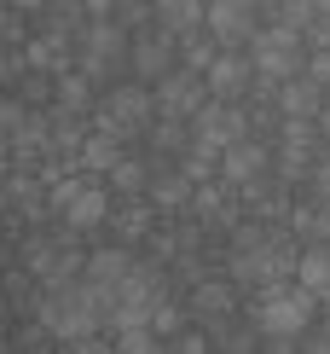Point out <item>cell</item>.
Listing matches in <instances>:
<instances>
[{
	"label": "cell",
	"instance_id": "obj_21",
	"mask_svg": "<svg viewBox=\"0 0 330 354\" xmlns=\"http://www.w3.org/2000/svg\"><path fill=\"white\" fill-rule=\"evenodd\" d=\"M313 192H319V198H324V203H330V163H324V169H319V174H313Z\"/></svg>",
	"mask_w": 330,
	"mask_h": 354
},
{
	"label": "cell",
	"instance_id": "obj_2",
	"mask_svg": "<svg viewBox=\"0 0 330 354\" xmlns=\"http://www.w3.org/2000/svg\"><path fill=\"white\" fill-rule=\"evenodd\" d=\"M41 319H47L52 337H93L99 319H104V308L93 297V285H70V279H58L47 308H41Z\"/></svg>",
	"mask_w": 330,
	"mask_h": 354
},
{
	"label": "cell",
	"instance_id": "obj_5",
	"mask_svg": "<svg viewBox=\"0 0 330 354\" xmlns=\"http://www.w3.org/2000/svg\"><path fill=\"white\" fill-rule=\"evenodd\" d=\"M58 209H64V221L76 232H87V227H99V221H104V192L70 180V186H58Z\"/></svg>",
	"mask_w": 330,
	"mask_h": 354
},
{
	"label": "cell",
	"instance_id": "obj_6",
	"mask_svg": "<svg viewBox=\"0 0 330 354\" xmlns=\"http://www.w3.org/2000/svg\"><path fill=\"white\" fill-rule=\"evenodd\" d=\"M249 0H208L203 6V24L215 29V41H244L249 35Z\"/></svg>",
	"mask_w": 330,
	"mask_h": 354
},
{
	"label": "cell",
	"instance_id": "obj_19",
	"mask_svg": "<svg viewBox=\"0 0 330 354\" xmlns=\"http://www.w3.org/2000/svg\"><path fill=\"white\" fill-rule=\"evenodd\" d=\"M116 343H122V348H151L157 337L145 331V326H116Z\"/></svg>",
	"mask_w": 330,
	"mask_h": 354
},
{
	"label": "cell",
	"instance_id": "obj_22",
	"mask_svg": "<svg viewBox=\"0 0 330 354\" xmlns=\"http://www.w3.org/2000/svg\"><path fill=\"white\" fill-rule=\"evenodd\" d=\"M313 6H319V18H330V0H313Z\"/></svg>",
	"mask_w": 330,
	"mask_h": 354
},
{
	"label": "cell",
	"instance_id": "obj_20",
	"mask_svg": "<svg viewBox=\"0 0 330 354\" xmlns=\"http://www.w3.org/2000/svg\"><path fill=\"white\" fill-rule=\"evenodd\" d=\"M157 198H162V203H174V198H186V186H179V180H162V186H157Z\"/></svg>",
	"mask_w": 330,
	"mask_h": 354
},
{
	"label": "cell",
	"instance_id": "obj_13",
	"mask_svg": "<svg viewBox=\"0 0 330 354\" xmlns=\"http://www.w3.org/2000/svg\"><path fill=\"white\" fill-rule=\"evenodd\" d=\"M261 169H266V151L255 140H232L226 145V174H232V180H255Z\"/></svg>",
	"mask_w": 330,
	"mask_h": 354
},
{
	"label": "cell",
	"instance_id": "obj_1",
	"mask_svg": "<svg viewBox=\"0 0 330 354\" xmlns=\"http://www.w3.org/2000/svg\"><path fill=\"white\" fill-rule=\"evenodd\" d=\"M87 285H93V297H99L110 326H145V319H157L151 285H145V273L133 268V256H122V250H99L87 261Z\"/></svg>",
	"mask_w": 330,
	"mask_h": 354
},
{
	"label": "cell",
	"instance_id": "obj_17",
	"mask_svg": "<svg viewBox=\"0 0 330 354\" xmlns=\"http://www.w3.org/2000/svg\"><path fill=\"white\" fill-rule=\"evenodd\" d=\"M116 47H122V35H116V29H99V35H93V64L104 70L116 58Z\"/></svg>",
	"mask_w": 330,
	"mask_h": 354
},
{
	"label": "cell",
	"instance_id": "obj_10",
	"mask_svg": "<svg viewBox=\"0 0 330 354\" xmlns=\"http://www.w3.org/2000/svg\"><path fill=\"white\" fill-rule=\"evenodd\" d=\"M203 6L208 0H157V24L168 29V35H186V29L203 24Z\"/></svg>",
	"mask_w": 330,
	"mask_h": 354
},
{
	"label": "cell",
	"instance_id": "obj_12",
	"mask_svg": "<svg viewBox=\"0 0 330 354\" xmlns=\"http://www.w3.org/2000/svg\"><path fill=\"white\" fill-rule=\"evenodd\" d=\"M168 58H174L168 29H157V35H145L139 47H133V64H139V76H168Z\"/></svg>",
	"mask_w": 330,
	"mask_h": 354
},
{
	"label": "cell",
	"instance_id": "obj_15",
	"mask_svg": "<svg viewBox=\"0 0 330 354\" xmlns=\"http://www.w3.org/2000/svg\"><path fill=\"white\" fill-rule=\"evenodd\" d=\"M295 273H302V290H313V297H330V250H307L302 261H295Z\"/></svg>",
	"mask_w": 330,
	"mask_h": 354
},
{
	"label": "cell",
	"instance_id": "obj_9",
	"mask_svg": "<svg viewBox=\"0 0 330 354\" xmlns=\"http://www.w3.org/2000/svg\"><path fill=\"white\" fill-rule=\"evenodd\" d=\"M249 70H255V64H244V58H232V53H220L215 64H208V93H215V99H232L237 87L249 82Z\"/></svg>",
	"mask_w": 330,
	"mask_h": 354
},
{
	"label": "cell",
	"instance_id": "obj_25",
	"mask_svg": "<svg viewBox=\"0 0 330 354\" xmlns=\"http://www.w3.org/2000/svg\"><path fill=\"white\" fill-rule=\"evenodd\" d=\"M93 6H104V0H93Z\"/></svg>",
	"mask_w": 330,
	"mask_h": 354
},
{
	"label": "cell",
	"instance_id": "obj_18",
	"mask_svg": "<svg viewBox=\"0 0 330 354\" xmlns=\"http://www.w3.org/2000/svg\"><path fill=\"white\" fill-rule=\"evenodd\" d=\"M197 308H203V314H226V308H232V297H226L220 285H203V290H197Z\"/></svg>",
	"mask_w": 330,
	"mask_h": 354
},
{
	"label": "cell",
	"instance_id": "obj_11",
	"mask_svg": "<svg viewBox=\"0 0 330 354\" xmlns=\"http://www.w3.org/2000/svg\"><path fill=\"white\" fill-rule=\"evenodd\" d=\"M237 134H244V122H237L232 111H197V140H203V151H208V145H232Z\"/></svg>",
	"mask_w": 330,
	"mask_h": 354
},
{
	"label": "cell",
	"instance_id": "obj_23",
	"mask_svg": "<svg viewBox=\"0 0 330 354\" xmlns=\"http://www.w3.org/2000/svg\"><path fill=\"white\" fill-rule=\"evenodd\" d=\"M249 6H284V0H249Z\"/></svg>",
	"mask_w": 330,
	"mask_h": 354
},
{
	"label": "cell",
	"instance_id": "obj_24",
	"mask_svg": "<svg viewBox=\"0 0 330 354\" xmlns=\"http://www.w3.org/2000/svg\"><path fill=\"white\" fill-rule=\"evenodd\" d=\"M324 128H330V111H324Z\"/></svg>",
	"mask_w": 330,
	"mask_h": 354
},
{
	"label": "cell",
	"instance_id": "obj_3",
	"mask_svg": "<svg viewBox=\"0 0 330 354\" xmlns=\"http://www.w3.org/2000/svg\"><path fill=\"white\" fill-rule=\"evenodd\" d=\"M249 64H255V76L290 82V76H295V64H302V29H290V24L261 29V35L249 41Z\"/></svg>",
	"mask_w": 330,
	"mask_h": 354
},
{
	"label": "cell",
	"instance_id": "obj_8",
	"mask_svg": "<svg viewBox=\"0 0 330 354\" xmlns=\"http://www.w3.org/2000/svg\"><path fill=\"white\" fill-rule=\"evenodd\" d=\"M157 105L168 111V116H191V111L203 105V82H197V76H162Z\"/></svg>",
	"mask_w": 330,
	"mask_h": 354
},
{
	"label": "cell",
	"instance_id": "obj_7",
	"mask_svg": "<svg viewBox=\"0 0 330 354\" xmlns=\"http://www.w3.org/2000/svg\"><path fill=\"white\" fill-rule=\"evenodd\" d=\"M104 116H110V128H139L145 116H151V93H145V87H116V93L104 99Z\"/></svg>",
	"mask_w": 330,
	"mask_h": 354
},
{
	"label": "cell",
	"instance_id": "obj_4",
	"mask_svg": "<svg viewBox=\"0 0 330 354\" xmlns=\"http://www.w3.org/2000/svg\"><path fill=\"white\" fill-rule=\"evenodd\" d=\"M255 326H261V337H278V343L302 337L313 326V290H278V297H266L255 308Z\"/></svg>",
	"mask_w": 330,
	"mask_h": 354
},
{
	"label": "cell",
	"instance_id": "obj_14",
	"mask_svg": "<svg viewBox=\"0 0 330 354\" xmlns=\"http://www.w3.org/2000/svg\"><path fill=\"white\" fill-rule=\"evenodd\" d=\"M273 273H278V256L266 244L244 239V250H237V279H273Z\"/></svg>",
	"mask_w": 330,
	"mask_h": 354
},
{
	"label": "cell",
	"instance_id": "obj_16",
	"mask_svg": "<svg viewBox=\"0 0 330 354\" xmlns=\"http://www.w3.org/2000/svg\"><path fill=\"white\" fill-rule=\"evenodd\" d=\"M319 111V82H290L284 87V116H313Z\"/></svg>",
	"mask_w": 330,
	"mask_h": 354
}]
</instances>
